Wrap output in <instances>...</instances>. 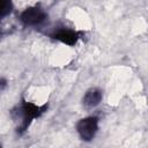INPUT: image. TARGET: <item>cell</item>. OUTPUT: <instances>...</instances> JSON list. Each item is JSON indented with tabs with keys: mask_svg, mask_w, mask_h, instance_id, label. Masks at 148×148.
<instances>
[{
	"mask_svg": "<svg viewBox=\"0 0 148 148\" xmlns=\"http://www.w3.org/2000/svg\"><path fill=\"white\" fill-rule=\"evenodd\" d=\"M102 99H103V91L99 88L92 87V88H89L84 92V95L82 97V104L86 109L90 110V109H94L97 105H99Z\"/></svg>",
	"mask_w": 148,
	"mask_h": 148,
	"instance_id": "cell-5",
	"label": "cell"
},
{
	"mask_svg": "<svg viewBox=\"0 0 148 148\" xmlns=\"http://www.w3.org/2000/svg\"><path fill=\"white\" fill-rule=\"evenodd\" d=\"M98 123L99 119L96 116H89L80 119L76 123V132L82 141L90 142L94 140L98 132Z\"/></svg>",
	"mask_w": 148,
	"mask_h": 148,
	"instance_id": "cell-3",
	"label": "cell"
},
{
	"mask_svg": "<svg viewBox=\"0 0 148 148\" xmlns=\"http://www.w3.org/2000/svg\"><path fill=\"white\" fill-rule=\"evenodd\" d=\"M47 108L49 104L37 105L22 98L21 102L10 110V117L16 123V133L18 135H23L28 131L31 123L42 117L47 111Z\"/></svg>",
	"mask_w": 148,
	"mask_h": 148,
	"instance_id": "cell-1",
	"label": "cell"
},
{
	"mask_svg": "<svg viewBox=\"0 0 148 148\" xmlns=\"http://www.w3.org/2000/svg\"><path fill=\"white\" fill-rule=\"evenodd\" d=\"M47 13L40 5H34L25 8L20 14V21L24 27L38 28L47 21Z\"/></svg>",
	"mask_w": 148,
	"mask_h": 148,
	"instance_id": "cell-2",
	"label": "cell"
},
{
	"mask_svg": "<svg viewBox=\"0 0 148 148\" xmlns=\"http://www.w3.org/2000/svg\"><path fill=\"white\" fill-rule=\"evenodd\" d=\"M13 10L12 0H0V21L8 16Z\"/></svg>",
	"mask_w": 148,
	"mask_h": 148,
	"instance_id": "cell-6",
	"label": "cell"
},
{
	"mask_svg": "<svg viewBox=\"0 0 148 148\" xmlns=\"http://www.w3.org/2000/svg\"><path fill=\"white\" fill-rule=\"evenodd\" d=\"M0 36H1V30H0Z\"/></svg>",
	"mask_w": 148,
	"mask_h": 148,
	"instance_id": "cell-8",
	"label": "cell"
},
{
	"mask_svg": "<svg viewBox=\"0 0 148 148\" xmlns=\"http://www.w3.org/2000/svg\"><path fill=\"white\" fill-rule=\"evenodd\" d=\"M49 36L52 39H56L68 46H74L79 42V39L82 37V32L76 31L74 29H69L67 27H58L54 30H52L49 34Z\"/></svg>",
	"mask_w": 148,
	"mask_h": 148,
	"instance_id": "cell-4",
	"label": "cell"
},
{
	"mask_svg": "<svg viewBox=\"0 0 148 148\" xmlns=\"http://www.w3.org/2000/svg\"><path fill=\"white\" fill-rule=\"evenodd\" d=\"M7 84H8V81L5 77H0V92L7 88Z\"/></svg>",
	"mask_w": 148,
	"mask_h": 148,
	"instance_id": "cell-7",
	"label": "cell"
},
{
	"mask_svg": "<svg viewBox=\"0 0 148 148\" xmlns=\"http://www.w3.org/2000/svg\"><path fill=\"white\" fill-rule=\"evenodd\" d=\"M0 147H1V143H0Z\"/></svg>",
	"mask_w": 148,
	"mask_h": 148,
	"instance_id": "cell-9",
	"label": "cell"
}]
</instances>
